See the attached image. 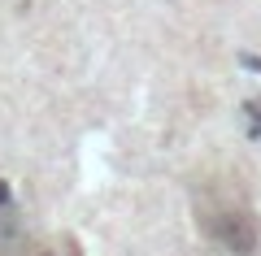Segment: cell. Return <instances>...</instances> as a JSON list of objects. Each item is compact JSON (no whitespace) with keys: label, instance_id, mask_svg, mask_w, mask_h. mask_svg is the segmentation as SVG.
I'll return each mask as SVG.
<instances>
[{"label":"cell","instance_id":"cell-1","mask_svg":"<svg viewBox=\"0 0 261 256\" xmlns=\"http://www.w3.org/2000/svg\"><path fill=\"white\" fill-rule=\"evenodd\" d=\"M196 226L226 256H252L261 243L257 209L248 204L244 187H235V178H205L200 183V191H196Z\"/></svg>","mask_w":261,"mask_h":256}]
</instances>
